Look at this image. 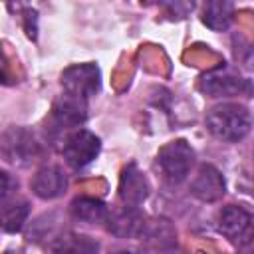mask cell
<instances>
[{"label": "cell", "mask_w": 254, "mask_h": 254, "mask_svg": "<svg viewBox=\"0 0 254 254\" xmlns=\"http://www.w3.org/2000/svg\"><path fill=\"white\" fill-rule=\"evenodd\" d=\"M252 125L250 111L238 103H220L206 113L208 131L222 141H240L248 135Z\"/></svg>", "instance_id": "1"}, {"label": "cell", "mask_w": 254, "mask_h": 254, "mask_svg": "<svg viewBox=\"0 0 254 254\" xmlns=\"http://www.w3.org/2000/svg\"><path fill=\"white\" fill-rule=\"evenodd\" d=\"M157 163H159L163 175L171 183H183L189 177L190 167L194 163V151L190 149V145L187 141L177 139V141L167 143L159 151Z\"/></svg>", "instance_id": "2"}, {"label": "cell", "mask_w": 254, "mask_h": 254, "mask_svg": "<svg viewBox=\"0 0 254 254\" xmlns=\"http://www.w3.org/2000/svg\"><path fill=\"white\" fill-rule=\"evenodd\" d=\"M99 149H101L99 137H95L91 131L77 129L65 137L62 145V155L71 169H83L99 155Z\"/></svg>", "instance_id": "3"}, {"label": "cell", "mask_w": 254, "mask_h": 254, "mask_svg": "<svg viewBox=\"0 0 254 254\" xmlns=\"http://www.w3.org/2000/svg\"><path fill=\"white\" fill-rule=\"evenodd\" d=\"M0 151L12 165H28L40 155V143L30 131L22 127H10L0 139Z\"/></svg>", "instance_id": "4"}, {"label": "cell", "mask_w": 254, "mask_h": 254, "mask_svg": "<svg viewBox=\"0 0 254 254\" xmlns=\"http://www.w3.org/2000/svg\"><path fill=\"white\" fill-rule=\"evenodd\" d=\"M62 87L67 95L85 97L95 95L99 91V67L95 64H75L62 71Z\"/></svg>", "instance_id": "5"}, {"label": "cell", "mask_w": 254, "mask_h": 254, "mask_svg": "<svg viewBox=\"0 0 254 254\" xmlns=\"http://www.w3.org/2000/svg\"><path fill=\"white\" fill-rule=\"evenodd\" d=\"M200 91L208 97H232L240 93H250V81L242 77L234 69H214L202 75L200 79Z\"/></svg>", "instance_id": "6"}, {"label": "cell", "mask_w": 254, "mask_h": 254, "mask_svg": "<svg viewBox=\"0 0 254 254\" xmlns=\"http://www.w3.org/2000/svg\"><path fill=\"white\" fill-rule=\"evenodd\" d=\"M145 216L135 206H121L107 212V230L117 238H139L145 226Z\"/></svg>", "instance_id": "7"}, {"label": "cell", "mask_w": 254, "mask_h": 254, "mask_svg": "<svg viewBox=\"0 0 254 254\" xmlns=\"http://www.w3.org/2000/svg\"><path fill=\"white\" fill-rule=\"evenodd\" d=\"M30 187L36 196H40L44 200H52V198H58L60 194H64V190L67 187V179L58 165H44L32 177Z\"/></svg>", "instance_id": "8"}, {"label": "cell", "mask_w": 254, "mask_h": 254, "mask_svg": "<svg viewBox=\"0 0 254 254\" xmlns=\"http://www.w3.org/2000/svg\"><path fill=\"white\" fill-rule=\"evenodd\" d=\"M226 187L220 171L212 165H200L196 177L190 183V192L202 202H216L222 198Z\"/></svg>", "instance_id": "9"}, {"label": "cell", "mask_w": 254, "mask_h": 254, "mask_svg": "<svg viewBox=\"0 0 254 254\" xmlns=\"http://www.w3.org/2000/svg\"><path fill=\"white\" fill-rule=\"evenodd\" d=\"M87 117V107L85 101L73 95H62L54 101L52 107V123L58 129H69V127H79Z\"/></svg>", "instance_id": "10"}, {"label": "cell", "mask_w": 254, "mask_h": 254, "mask_svg": "<svg viewBox=\"0 0 254 254\" xmlns=\"http://www.w3.org/2000/svg\"><path fill=\"white\" fill-rule=\"evenodd\" d=\"M119 196L125 202V206H139L147 200L149 196V183L145 175L137 169V165H127L121 171L119 179Z\"/></svg>", "instance_id": "11"}, {"label": "cell", "mask_w": 254, "mask_h": 254, "mask_svg": "<svg viewBox=\"0 0 254 254\" xmlns=\"http://www.w3.org/2000/svg\"><path fill=\"white\" fill-rule=\"evenodd\" d=\"M250 224H252L250 212L242 206H236V204L224 206L218 214V230L230 240L244 238L250 232Z\"/></svg>", "instance_id": "12"}, {"label": "cell", "mask_w": 254, "mask_h": 254, "mask_svg": "<svg viewBox=\"0 0 254 254\" xmlns=\"http://www.w3.org/2000/svg\"><path fill=\"white\" fill-rule=\"evenodd\" d=\"M48 250L50 254H99V242L87 234L62 232L52 238Z\"/></svg>", "instance_id": "13"}, {"label": "cell", "mask_w": 254, "mask_h": 254, "mask_svg": "<svg viewBox=\"0 0 254 254\" xmlns=\"http://www.w3.org/2000/svg\"><path fill=\"white\" fill-rule=\"evenodd\" d=\"M139 238H143L157 250H169L177 244V230L173 228V224L169 220L153 218V220H145V226H143Z\"/></svg>", "instance_id": "14"}, {"label": "cell", "mask_w": 254, "mask_h": 254, "mask_svg": "<svg viewBox=\"0 0 254 254\" xmlns=\"http://www.w3.org/2000/svg\"><path fill=\"white\" fill-rule=\"evenodd\" d=\"M30 204L26 198L0 200V228L6 232H20L28 220Z\"/></svg>", "instance_id": "15"}, {"label": "cell", "mask_w": 254, "mask_h": 254, "mask_svg": "<svg viewBox=\"0 0 254 254\" xmlns=\"http://www.w3.org/2000/svg\"><path fill=\"white\" fill-rule=\"evenodd\" d=\"M69 210H71V216L75 220H81L87 224L105 222L107 212H109L107 204L99 198H93V196H75L69 204Z\"/></svg>", "instance_id": "16"}, {"label": "cell", "mask_w": 254, "mask_h": 254, "mask_svg": "<svg viewBox=\"0 0 254 254\" xmlns=\"http://www.w3.org/2000/svg\"><path fill=\"white\" fill-rule=\"evenodd\" d=\"M234 18V4L232 2H222V0H212L204 4L202 10V22L214 30V32H222L232 24Z\"/></svg>", "instance_id": "17"}, {"label": "cell", "mask_w": 254, "mask_h": 254, "mask_svg": "<svg viewBox=\"0 0 254 254\" xmlns=\"http://www.w3.org/2000/svg\"><path fill=\"white\" fill-rule=\"evenodd\" d=\"M12 187H14V181L10 179V175L4 173V171H0V200H4L10 194Z\"/></svg>", "instance_id": "18"}, {"label": "cell", "mask_w": 254, "mask_h": 254, "mask_svg": "<svg viewBox=\"0 0 254 254\" xmlns=\"http://www.w3.org/2000/svg\"><path fill=\"white\" fill-rule=\"evenodd\" d=\"M111 254H145L143 250H113Z\"/></svg>", "instance_id": "19"}]
</instances>
